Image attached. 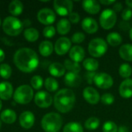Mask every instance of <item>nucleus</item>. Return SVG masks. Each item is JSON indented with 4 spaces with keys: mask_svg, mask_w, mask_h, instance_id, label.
Masks as SVG:
<instances>
[{
    "mask_svg": "<svg viewBox=\"0 0 132 132\" xmlns=\"http://www.w3.org/2000/svg\"><path fill=\"white\" fill-rule=\"evenodd\" d=\"M122 43L121 36L115 32H110L107 36V43L111 45V46H118Z\"/></svg>",
    "mask_w": 132,
    "mask_h": 132,
    "instance_id": "obj_27",
    "label": "nucleus"
},
{
    "mask_svg": "<svg viewBox=\"0 0 132 132\" xmlns=\"http://www.w3.org/2000/svg\"><path fill=\"white\" fill-rule=\"evenodd\" d=\"M45 87L50 92H54L58 89L59 84L55 79H53L52 77H48L45 80Z\"/></svg>",
    "mask_w": 132,
    "mask_h": 132,
    "instance_id": "obj_34",
    "label": "nucleus"
},
{
    "mask_svg": "<svg viewBox=\"0 0 132 132\" xmlns=\"http://www.w3.org/2000/svg\"><path fill=\"white\" fill-rule=\"evenodd\" d=\"M99 126H100V120L97 117H90L84 123V127L88 131L96 130Z\"/></svg>",
    "mask_w": 132,
    "mask_h": 132,
    "instance_id": "obj_30",
    "label": "nucleus"
},
{
    "mask_svg": "<svg viewBox=\"0 0 132 132\" xmlns=\"http://www.w3.org/2000/svg\"><path fill=\"white\" fill-rule=\"evenodd\" d=\"M9 12L13 15H19L22 13L23 10V5L22 3L19 0L12 1L9 6Z\"/></svg>",
    "mask_w": 132,
    "mask_h": 132,
    "instance_id": "obj_28",
    "label": "nucleus"
},
{
    "mask_svg": "<svg viewBox=\"0 0 132 132\" xmlns=\"http://www.w3.org/2000/svg\"><path fill=\"white\" fill-rule=\"evenodd\" d=\"M118 132H129V129L126 126H120L118 129Z\"/></svg>",
    "mask_w": 132,
    "mask_h": 132,
    "instance_id": "obj_47",
    "label": "nucleus"
},
{
    "mask_svg": "<svg viewBox=\"0 0 132 132\" xmlns=\"http://www.w3.org/2000/svg\"><path fill=\"white\" fill-rule=\"evenodd\" d=\"M13 93L12 86L9 82L0 83V98L2 100H9L12 97Z\"/></svg>",
    "mask_w": 132,
    "mask_h": 132,
    "instance_id": "obj_20",
    "label": "nucleus"
},
{
    "mask_svg": "<svg viewBox=\"0 0 132 132\" xmlns=\"http://www.w3.org/2000/svg\"><path fill=\"white\" fill-rule=\"evenodd\" d=\"M83 97L87 103L92 105L98 104L101 101L100 94L95 88L92 87H87L84 89Z\"/></svg>",
    "mask_w": 132,
    "mask_h": 132,
    "instance_id": "obj_11",
    "label": "nucleus"
},
{
    "mask_svg": "<svg viewBox=\"0 0 132 132\" xmlns=\"http://www.w3.org/2000/svg\"><path fill=\"white\" fill-rule=\"evenodd\" d=\"M33 97V90L29 85H22L19 87L14 93V100L21 104L29 103Z\"/></svg>",
    "mask_w": 132,
    "mask_h": 132,
    "instance_id": "obj_6",
    "label": "nucleus"
},
{
    "mask_svg": "<svg viewBox=\"0 0 132 132\" xmlns=\"http://www.w3.org/2000/svg\"><path fill=\"white\" fill-rule=\"evenodd\" d=\"M96 73L95 72H87L85 73V80L87 81V84H94V77L96 76Z\"/></svg>",
    "mask_w": 132,
    "mask_h": 132,
    "instance_id": "obj_43",
    "label": "nucleus"
},
{
    "mask_svg": "<svg viewBox=\"0 0 132 132\" xmlns=\"http://www.w3.org/2000/svg\"><path fill=\"white\" fill-rule=\"evenodd\" d=\"M64 67L69 70V72H73L79 73L81 70L80 65L78 63L73 62L71 60H66L64 62Z\"/></svg>",
    "mask_w": 132,
    "mask_h": 132,
    "instance_id": "obj_31",
    "label": "nucleus"
},
{
    "mask_svg": "<svg viewBox=\"0 0 132 132\" xmlns=\"http://www.w3.org/2000/svg\"><path fill=\"white\" fill-rule=\"evenodd\" d=\"M82 82L81 77L76 73L68 72L65 74L64 83L67 86L70 87H78Z\"/></svg>",
    "mask_w": 132,
    "mask_h": 132,
    "instance_id": "obj_18",
    "label": "nucleus"
},
{
    "mask_svg": "<svg viewBox=\"0 0 132 132\" xmlns=\"http://www.w3.org/2000/svg\"><path fill=\"white\" fill-rule=\"evenodd\" d=\"M71 29V25H70V22L67 19H61L57 25H56V29L57 32L60 34V35H66L67 34L70 30Z\"/></svg>",
    "mask_w": 132,
    "mask_h": 132,
    "instance_id": "obj_23",
    "label": "nucleus"
},
{
    "mask_svg": "<svg viewBox=\"0 0 132 132\" xmlns=\"http://www.w3.org/2000/svg\"><path fill=\"white\" fill-rule=\"evenodd\" d=\"M43 78L40 76H34L31 79V86L36 90L40 89L43 86Z\"/></svg>",
    "mask_w": 132,
    "mask_h": 132,
    "instance_id": "obj_38",
    "label": "nucleus"
},
{
    "mask_svg": "<svg viewBox=\"0 0 132 132\" xmlns=\"http://www.w3.org/2000/svg\"><path fill=\"white\" fill-rule=\"evenodd\" d=\"M0 128H1V121H0Z\"/></svg>",
    "mask_w": 132,
    "mask_h": 132,
    "instance_id": "obj_52",
    "label": "nucleus"
},
{
    "mask_svg": "<svg viewBox=\"0 0 132 132\" xmlns=\"http://www.w3.org/2000/svg\"><path fill=\"white\" fill-rule=\"evenodd\" d=\"M63 132H84L83 126L79 122H69L64 128Z\"/></svg>",
    "mask_w": 132,
    "mask_h": 132,
    "instance_id": "obj_29",
    "label": "nucleus"
},
{
    "mask_svg": "<svg viewBox=\"0 0 132 132\" xmlns=\"http://www.w3.org/2000/svg\"><path fill=\"white\" fill-rule=\"evenodd\" d=\"M101 101L103 104L109 106V105H111L114 102V97L113 94H111L110 93H106L101 96Z\"/></svg>",
    "mask_w": 132,
    "mask_h": 132,
    "instance_id": "obj_37",
    "label": "nucleus"
},
{
    "mask_svg": "<svg viewBox=\"0 0 132 132\" xmlns=\"http://www.w3.org/2000/svg\"><path fill=\"white\" fill-rule=\"evenodd\" d=\"M4 32L12 36H18L22 30L23 25L19 19L13 16H8L5 19L2 24Z\"/></svg>",
    "mask_w": 132,
    "mask_h": 132,
    "instance_id": "obj_4",
    "label": "nucleus"
},
{
    "mask_svg": "<svg viewBox=\"0 0 132 132\" xmlns=\"http://www.w3.org/2000/svg\"><path fill=\"white\" fill-rule=\"evenodd\" d=\"M69 56H70V60L79 63L80 62H82L83 60L84 59L85 56L84 49L80 46L76 45L70 49L69 53Z\"/></svg>",
    "mask_w": 132,
    "mask_h": 132,
    "instance_id": "obj_15",
    "label": "nucleus"
},
{
    "mask_svg": "<svg viewBox=\"0 0 132 132\" xmlns=\"http://www.w3.org/2000/svg\"><path fill=\"white\" fill-rule=\"evenodd\" d=\"M0 25H1V19H0Z\"/></svg>",
    "mask_w": 132,
    "mask_h": 132,
    "instance_id": "obj_53",
    "label": "nucleus"
},
{
    "mask_svg": "<svg viewBox=\"0 0 132 132\" xmlns=\"http://www.w3.org/2000/svg\"><path fill=\"white\" fill-rule=\"evenodd\" d=\"M63 125V119L57 113H48L42 119L41 125L46 132H58Z\"/></svg>",
    "mask_w": 132,
    "mask_h": 132,
    "instance_id": "obj_3",
    "label": "nucleus"
},
{
    "mask_svg": "<svg viewBox=\"0 0 132 132\" xmlns=\"http://www.w3.org/2000/svg\"><path fill=\"white\" fill-rule=\"evenodd\" d=\"M71 49V41L67 37H60L55 43L54 50L56 54L62 56L66 54Z\"/></svg>",
    "mask_w": 132,
    "mask_h": 132,
    "instance_id": "obj_13",
    "label": "nucleus"
},
{
    "mask_svg": "<svg viewBox=\"0 0 132 132\" xmlns=\"http://www.w3.org/2000/svg\"><path fill=\"white\" fill-rule=\"evenodd\" d=\"M38 20L44 25H50L56 20V15L50 9H42L37 14Z\"/></svg>",
    "mask_w": 132,
    "mask_h": 132,
    "instance_id": "obj_12",
    "label": "nucleus"
},
{
    "mask_svg": "<svg viewBox=\"0 0 132 132\" xmlns=\"http://www.w3.org/2000/svg\"><path fill=\"white\" fill-rule=\"evenodd\" d=\"M118 72L121 77L129 79L132 74V67L128 63H123L120 66Z\"/></svg>",
    "mask_w": 132,
    "mask_h": 132,
    "instance_id": "obj_33",
    "label": "nucleus"
},
{
    "mask_svg": "<svg viewBox=\"0 0 132 132\" xmlns=\"http://www.w3.org/2000/svg\"><path fill=\"white\" fill-rule=\"evenodd\" d=\"M83 66L87 72H95L99 67V63L94 58H87L83 61Z\"/></svg>",
    "mask_w": 132,
    "mask_h": 132,
    "instance_id": "obj_26",
    "label": "nucleus"
},
{
    "mask_svg": "<svg viewBox=\"0 0 132 132\" xmlns=\"http://www.w3.org/2000/svg\"><path fill=\"white\" fill-rule=\"evenodd\" d=\"M94 84L101 89H109L114 84V80L112 77L107 73H98L96 74Z\"/></svg>",
    "mask_w": 132,
    "mask_h": 132,
    "instance_id": "obj_9",
    "label": "nucleus"
},
{
    "mask_svg": "<svg viewBox=\"0 0 132 132\" xmlns=\"http://www.w3.org/2000/svg\"><path fill=\"white\" fill-rule=\"evenodd\" d=\"M4 59H5V53L2 49H0V62L3 61Z\"/></svg>",
    "mask_w": 132,
    "mask_h": 132,
    "instance_id": "obj_48",
    "label": "nucleus"
},
{
    "mask_svg": "<svg viewBox=\"0 0 132 132\" xmlns=\"http://www.w3.org/2000/svg\"><path fill=\"white\" fill-rule=\"evenodd\" d=\"M122 4L120 3V2H116L114 3V6H113V10L115 12H121L122 10Z\"/></svg>",
    "mask_w": 132,
    "mask_h": 132,
    "instance_id": "obj_44",
    "label": "nucleus"
},
{
    "mask_svg": "<svg viewBox=\"0 0 132 132\" xmlns=\"http://www.w3.org/2000/svg\"><path fill=\"white\" fill-rule=\"evenodd\" d=\"M99 22L101 26L104 29H112L117 22V14L111 9H104L100 15Z\"/></svg>",
    "mask_w": 132,
    "mask_h": 132,
    "instance_id": "obj_7",
    "label": "nucleus"
},
{
    "mask_svg": "<svg viewBox=\"0 0 132 132\" xmlns=\"http://www.w3.org/2000/svg\"><path fill=\"white\" fill-rule=\"evenodd\" d=\"M73 2L70 0H55L53 2V7L56 12L61 15H69L73 10Z\"/></svg>",
    "mask_w": 132,
    "mask_h": 132,
    "instance_id": "obj_8",
    "label": "nucleus"
},
{
    "mask_svg": "<svg viewBox=\"0 0 132 132\" xmlns=\"http://www.w3.org/2000/svg\"><path fill=\"white\" fill-rule=\"evenodd\" d=\"M80 19V15L77 13V12H72L70 15H69V21L73 24L75 23H77L79 22Z\"/></svg>",
    "mask_w": 132,
    "mask_h": 132,
    "instance_id": "obj_42",
    "label": "nucleus"
},
{
    "mask_svg": "<svg viewBox=\"0 0 132 132\" xmlns=\"http://www.w3.org/2000/svg\"><path fill=\"white\" fill-rule=\"evenodd\" d=\"M99 3L102 4V5H111L112 4H114L115 1L114 0H111V1H109V0H100Z\"/></svg>",
    "mask_w": 132,
    "mask_h": 132,
    "instance_id": "obj_46",
    "label": "nucleus"
},
{
    "mask_svg": "<svg viewBox=\"0 0 132 132\" xmlns=\"http://www.w3.org/2000/svg\"><path fill=\"white\" fill-rule=\"evenodd\" d=\"M125 4L128 6V8H132V0H127L125 1Z\"/></svg>",
    "mask_w": 132,
    "mask_h": 132,
    "instance_id": "obj_49",
    "label": "nucleus"
},
{
    "mask_svg": "<svg viewBox=\"0 0 132 132\" xmlns=\"http://www.w3.org/2000/svg\"><path fill=\"white\" fill-rule=\"evenodd\" d=\"M119 55L121 58L126 61H132V45L125 44L122 45L119 49Z\"/></svg>",
    "mask_w": 132,
    "mask_h": 132,
    "instance_id": "obj_22",
    "label": "nucleus"
},
{
    "mask_svg": "<svg viewBox=\"0 0 132 132\" xmlns=\"http://www.w3.org/2000/svg\"><path fill=\"white\" fill-rule=\"evenodd\" d=\"M132 17V10L130 8L125 9L123 10V12H121V18L123 19L124 21L128 22L129 21Z\"/></svg>",
    "mask_w": 132,
    "mask_h": 132,
    "instance_id": "obj_41",
    "label": "nucleus"
},
{
    "mask_svg": "<svg viewBox=\"0 0 132 132\" xmlns=\"http://www.w3.org/2000/svg\"><path fill=\"white\" fill-rule=\"evenodd\" d=\"M82 8L89 14H97L101 10V5L96 0H84L82 2Z\"/></svg>",
    "mask_w": 132,
    "mask_h": 132,
    "instance_id": "obj_17",
    "label": "nucleus"
},
{
    "mask_svg": "<svg viewBox=\"0 0 132 132\" xmlns=\"http://www.w3.org/2000/svg\"><path fill=\"white\" fill-rule=\"evenodd\" d=\"M118 127L117 126V125L111 121H105L102 127L103 132H118Z\"/></svg>",
    "mask_w": 132,
    "mask_h": 132,
    "instance_id": "obj_36",
    "label": "nucleus"
},
{
    "mask_svg": "<svg viewBox=\"0 0 132 132\" xmlns=\"http://www.w3.org/2000/svg\"><path fill=\"white\" fill-rule=\"evenodd\" d=\"M66 68L64 67V65L60 63H53L49 67V72L50 73L55 77H60L65 74Z\"/></svg>",
    "mask_w": 132,
    "mask_h": 132,
    "instance_id": "obj_21",
    "label": "nucleus"
},
{
    "mask_svg": "<svg viewBox=\"0 0 132 132\" xmlns=\"http://www.w3.org/2000/svg\"><path fill=\"white\" fill-rule=\"evenodd\" d=\"M1 108H2V101L0 100V110H1Z\"/></svg>",
    "mask_w": 132,
    "mask_h": 132,
    "instance_id": "obj_51",
    "label": "nucleus"
},
{
    "mask_svg": "<svg viewBox=\"0 0 132 132\" xmlns=\"http://www.w3.org/2000/svg\"><path fill=\"white\" fill-rule=\"evenodd\" d=\"M25 38L29 42H35L39 38V32L34 28H29L24 31Z\"/></svg>",
    "mask_w": 132,
    "mask_h": 132,
    "instance_id": "obj_32",
    "label": "nucleus"
},
{
    "mask_svg": "<svg viewBox=\"0 0 132 132\" xmlns=\"http://www.w3.org/2000/svg\"><path fill=\"white\" fill-rule=\"evenodd\" d=\"M35 122V118L32 112L25 111L19 116V123L21 126L26 129H29L32 127Z\"/></svg>",
    "mask_w": 132,
    "mask_h": 132,
    "instance_id": "obj_19",
    "label": "nucleus"
},
{
    "mask_svg": "<svg viewBox=\"0 0 132 132\" xmlns=\"http://www.w3.org/2000/svg\"><path fill=\"white\" fill-rule=\"evenodd\" d=\"M36 104L42 108H49L53 103L52 96L46 91H39L36 93L34 97Z\"/></svg>",
    "mask_w": 132,
    "mask_h": 132,
    "instance_id": "obj_10",
    "label": "nucleus"
},
{
    "mask_svg": "<svg viewBox=\"0 0 132 132\" xmlns=\"http://www.w3.org/2000/svg\"><path fill=\"white\" fill-rule=\"evenodd\" d=\"M119 94L121 97L129 99L132 97V79H125L119 87Z\"/></svg>",
    "mask_w": 132,
    "mask_h": 132,
    "instance_id": "obj_16",
    "label": "nucleus"
},
{
    "mask_svg": "<svg viewBox=\"0 0 132 132\" xmlns=\"http://www.w3.org/2000/svg\"><path fill=\"white\" fill-rule=\"evenodd\" d=\"M129 36H130V39L132 40V28L130 29V31H129Z\"/></svg>",
    "mask_w": 132,
    "mask_h": 132,
    "instance_id": "obj_50",
    "label": "nucleus"
},
{
    "mask_svg": "<svg viewBox=\"0 0 132 132\" xmlns=\"http://www.w3.org/2000/svg\"><path fill=\"white\" fill-rule=\"evenodd\" d=\"M85 39V35L83 33V32H75L73 36H72V38H71V41L73 43H81L82 42H84Z\"/></svg>",
    "mask_w": 132,
    "mask_h": 132,
    "instance_id": "obj_39",
    "label": "nucleus"
},
{
    "mask_svg": "<svg viewBox=\"0 0 132 132\" xmlns=\"http://www.w3.org/2000/svg\"><path fill=\"white\" fill-rule=\"evenodd\" d=\"M81 27L86 32L89 34H94L98 30V24L97 21L91 17H86L81 22Z\"/></svg>",
    "mask_w": 132,
    "mask_h": 132,
    "instance_id": "obj_14",
    "label": "nucleus"
},
{
    "mask_svg": "<svg viewBox=\"0 0 132 132\" xmlns=\"http://www.w3.org/2000/svg\"><path fill=\"white\" fill-rule=\"evenodd\" d=\"M39 53H40V54L42 56H48L53 51V43L51 42H50V41H47V40L43 41L40 43V45H39Z\"/></svg>",
    "mask_w": 132,
    "mask_h": 132,
    "instance_id": "obj_25",
    "label": "nucleus"
},
{
    "mask_svg": "<svg viewBox=\"0 0 132 132\" xmlns=\"http://www.w3.org/2000/svg\"><path fill=\"white\" fill-rule=\"evenodd\" d=\"M108 51V43L101 38L93 39L88 45V53L95 58L101 57Z\"/></svg>",
    "mask_w": 132,
    "mask_h": 132,
    "instance_id": "obj_5",
    "label": "nucleus"
},
{
    "mask_svg": "<svg viewBox=\"0 0 132 132\" xmlns=\"http://www.w3.org/2000/svg\"><path fill=\"white\" fill-rule=\"evenodd\" d=\"M56 34V29L53 26H47L43 29V36L46 38H52Z\"/></svg>",
    "mask_w": 132,
    "mask_h": 132,
    "instance_id": "obj_40",
    "label": "nucleus"
},
{
    "mask_svg": "<svg viewBox=\"0 0 132 132\" xmlns=\"http://www.w3.org/2000/svg\"><path fill=\"white\" fill-rule=\"evenodd\" d=\"M15 66L22 72L29 73L36 70L39 64V58L36 53L29 48H21L14 55Z\"/></svg>",
    "mask_w": 132,
    "mask_h": 132,
    "instance_id": "obj_1",
    "label": "nucleus"
},
{
    "mask_svg": "<svg viewBox=\"0 0 132 132\" xmlns=\"http://www.w3.org/2000/svg\"><path fill=\"white\" fill-rule=\"evenodd\" d=\"M54 107L61 113L70 111L76 103V97L73 91L70 89L64 88L59 90L54 96Z\"/></svg>",
    "mask_w": 132,
    "mask_h": 132,
    "instance_id": "obj_2",
    "label": "nucleus"
},
{
    "mask_svg": "<svg viewBox=\"0 0 132 132\" xmlns=\"http://www.w3.org/2000/svg\"><path fill=\"white\" fill-rule=\"evenodd\" d=\"M119 28H121L122 30L125 31V30H128L129 29V23L125 22V21H123L120 23L119 25Z\"/></svg>",
    "mask_w": 132,
    "mask_h": 132,
    "instance_id": "obj_45",
    "label": "nucleus"
},
{
    "mask_svg": "<svg viewBox=\"0 0 132 132\" xmlns=\"http://www.w3.org/2000/svg\"><path fill=\"white\" fill-rule=\"evenodd\" d=\"M12 75V68L9 65L3 63L0 65V76L4 79H9Z\"/></svg>",
    "mask_w": 132,
    "mask_h": 132,
    "instance_id": "obj_35",
    "label": "nucleus"
},
{
    "mask_svg": "<svg viewBox=\"0 0 132 132\" xmlns=\"http://www.w3.org/2000/svg\"><path fill=\"white\" fill-rule=\"evenodd\" d=\"M2 121L6 124H12L16 120V114L14 111L10 109H6L1 113L0 116Z\"/></svg>",
    "mask_w": 132,
    "mask_h": 132,
    "instance_id": "obj_24",
    "label": "nucleus"
}]
</instances>
